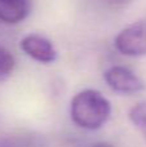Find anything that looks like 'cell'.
<instances>
[{
    "mask_svg": "<svg viewBox=\"0 0 146 147\" xmlns=\"http://www.w3.org/2000/svg\"><path fill=\"white\" fill-rule=\"evenodd\" d=\"M111 114V105L103 94L85 89L75 94L70 105V116L75 125L87 130L102 128Z\"/></svg>",
    "mask_w": 146,
    "mask_h": 147,
    "instance_id": "6da1fadb",
    "label": "cell"
},
{
    "mask_svg": "<svg viewBox=\"0 0 146 147\" xmlns=\"http://www.w3.org/2000/svg\"><path fill=\"white\" fill-rule=\"evenodd\" d=\"M114 45L124 56H146V21H137L123 28L116 35Z\"/></svg>",
    "mask_w": 146,
    "mask_h": 147,
    "instance_id": "7a4b0ae2",
    "label": "cell"
},
{
    "mask_svg": "<svg viewBox=\"0 0 146 147\" xmlns=\"http://www.w3.org/2000/svg\"><path fill=\"white\" fill-rule=\"evenodd\" d=\"M105 81L116 93L136 94L145 89V84L133 71L124 66H113L105 71Z\"/></svg>",
    "mask_w": 146,
    "mask_h": 147,
    "instance_id": "3957f363",
    "label": "cell"
},
{
    "mask_svg": "<svg viewBox=\"0 0 146 147\" xmlns=\"http://www.w3.org/2000/svg\"><path fill=\"white\" fill-rule=\"evenodd\" d=\"M23 53L34 61L40 63H53L57 59V51L49 39L38 34H30L21 40L20 44Z\"/></svg>",
    "mask_w": 146,
    "mask_h": 147,
    "instance_id": "277c9868",
    "label": "cell"
},
{
    "mask_svg": "<svg viewBox=\"0 0 146 147\" xmlns=\"http://www.w3.org/2000/svg\"><path fill=\"white\" fill-rule=\"evenodd\" d=\"M28 0H0V22L7 25L20 23L27 17Z\"/></svg>",
    "mask_w": 146,
    "mask_h": 147,
    "instance_id": "5b68a950",
    "label": "cell"
},
{
    "mask_svg": "<svg viewBox=\"0 0 146 147\" xmlns=\"http://www.w3.org/2000/svg\"><path fill=\"white\" fill-rule=\"evenodd\" d=\"M41 143L38 138L28 136H16L0 140V147H40Z\"/></svg>",
    "mask_w": 146,
    "mask_h": 147,
    "instance_id": "8992f818",
    "label": "cell"
},
{
    "mask_svg": "<svg viewBox=\"0 0 146 147\" xmlns=\"http://www.w3.org/2000/svg\"><path fill=\"white\" fill-rule=\"evenodd\" d=\"M129 120L146 138V102L132 107L129 111Z\"/></svg>",
    "mask_w": 146,
    "mask_h": 147,
    "instance_id": "52a82bcc",
    "label": "cell"
},
{
    "mask_svg": "<svg viewBox=\"0 0 146 147\" xmlns=\"http://www.w3.org/2000/svg\"><path fill=\"white\" fill-rule=\"evenodd\" d=\"M16 66V59L13 54L5 48L0 47V76H7L13 71Z\"/></svg>",
    "mask_w": 146,
    "mask_h": 147,
    "instance_id": "ba28073f",
    "label": "cell"
},
{
    "mask_svg": "<svg viewBox=\"0 0 146 147\" xmlns=\"http://www.w3.org/2000/svg\"><path fill=\"white\" fill-rule=\"evenodd\" d=\"M92 147H114V146H111L110 143H106V142H100V143H96V145H93Z\"/></svg>",
    "mask_w": 146,
    "mask_h": 147,
    "instance_id": "9c48e42d",
    "label": "cell"
},
{
    "mask_svg": "<svg viewBox=\"0 0 146 147\" xmlns=\"http://www.w3.org/2000/svg\"><path fill=\"white\" fill-rule=\"evenodd\" d=\"M111 1H115V3H126L128 0H111Z\"/></svg>",
    "mask_w": 146,
    "mask_h": 147,
    "instance_id": "30bf717a",
    "label": "cell"
}]
</instances>
